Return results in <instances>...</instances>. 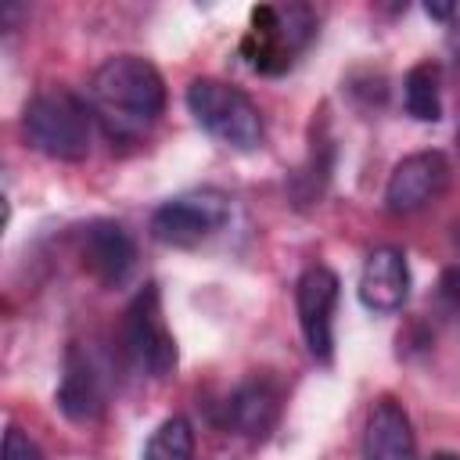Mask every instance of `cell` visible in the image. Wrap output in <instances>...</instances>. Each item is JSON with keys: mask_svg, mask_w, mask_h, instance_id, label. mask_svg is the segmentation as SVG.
I'll use <instances>...</instances> for the list:
<instances>
[{"mask_svg": "<svg viewBox=\"0 0 460 460\" xmlns=\"http://www.w3.org/2000/svg\"><path fill=\"white\" fill-rule=\"evenodd\" d=\"M25 140L58 162H79L90 155V108L68 86L40 90L22 111Z\"/></svg>", "mask_w": 460, "mask_h": 460, "instance_id": "2", "label": "cell"}, {"mask_svg": "<svg viewBox=\"0 0 460 460\" xmlns=\"http://www.w3.org/2000/svg\"><path fill=\"white\" fill-rule=\"evenodd\" d=\"M424 14L428 18H449V14H456V4H424Z\"/></svg>", "mask_w": 460, "mask_h": 460, "instance_id": "17", "label": "cell"}, {"mask_svg": "<svg viewBox=\"0 0 460 460\" xmlns=\"http://www.w3.org/2000/svg\"><path fill=\"white\" fill-rule=\"evenodd\" d=\"M187 108L208 137L234 151H255L262 144L266 129L255 101L223 79H194L187 86Z\"/></svg>", "mask_w": 460, "mask_h": 460, "instance_id": "3", "label": "cell"}, {"mask_svg": "<svg viewBox=\"0 0 460 460\" xmlns=\"http://www.w3.org/2000/svg\"><path fill=\"white\" fill-rule=\"evenodd\" d=\"M79 255H83V266L101 280V284H122L133 270V259H137V248H133V237L122 223H111V219H97L83 230V241H79Z\"/></svg>", "mask_w": 460, "mask_h": 460, "instance_id": "9", "label": "cell"}, {"mask_svg": "<svg viewBox=\"0 0 460 460\" xmlns=\"http://www.w3.org/2000/svg\"><path fill=\"white\" fill-rule=\"evenodd\" d=\"M122 345L129 363L147 377H169L176 367V338L162 313V295L155 284L137 291L122 320Z\"/></svg>", "mask_w": 460, "mask_h": 460, "instance_id": "4", "label": "cell"}, {"mask_svg": "<svg viewBox=\"0 0 460 460\" xmlns=\"http://www.w3.org/2000/svg\"><path fill=\"white\" fill-rule=\"evenodd\" d=\"M438 302L449 313H460V266H449L438 280Z\"/></svg>", "mask_w": 460, "mask_h": 460, "instance_id": "16", "label": "cell"}, {"mask_svg": "<svg viewBox=\"0 0 460 460\" xmlns=\"http://www.w3.org/2000/svg\"><path fill=\"white\" fill-rule=\"evenodd\" d=\"M363 460H417V435L395 399H377L363 428Z\"/></svg>", "mask_w": 460, "mask_h": 460, "instance_id": "10", "label": "cell"}, {"mask_svg": "<svg viewBox=\"0 0 460 460\" xmlns=\"http://www.w3.org/2000/svg\"><path fill=\"white\" fill-rule=\"evenodd\" d=\"M277 413H280V395L262 377L244 381L226 399V428H234L244 438H266L277 424Z\"/></svg>", "mask_w": 460, "mask_h": 460, "instance_id": "12", "label": "cell"}, {"mask_svg": "<svg viewBox=\"0 0 460 460\" xmlns=\"http://www.w3.org/2000/svg\"><path fill=\"white\" fill-rule=\"evenodd\" d=\"M338 273L331 266H309L295 284V309L305 349L313 359L331 363L334 356V305H338Z\"/></svg>", "mask_w": 460, "mask_h": 460, "instance_id": "6", "label": "cell"}, {"mask_svg": "<svg viewBox=\"0 0 460 460\" xmlns=\"http://www.w3.org/2000/svg\"><path fill=\"white\" fill-rule=\"evenodd\" d=\"M140 460H194V431L183 417H169L155 428Z\"/></svg>", "mask_w": 460, "mask_h": 460, "instance_id": "14", "label": "cell"}, {"mask_svg": "<svg viewBox=\"0 0 460 460\" xmlns=\"http://www.w3.org/2000/svg\"><path fill=\"white\" fill-rule=\"evenodd\" d=\"M0 460H43V449L22 431V428H7L4 431V456Z\"/></svg>", "mask_w": 460, "mask_h": 460, "instance_id": "15", "label": "cell"}, {"mask_svg": "<svg viewBox=\"0 0 460 460\" xmlns=\"http://www.w3.org/2000/svg\"><path fill=\"white\" fill-rule=\"evenodd\" d=\"M230 219V201L219 190H190L162 201L151 216V237L169 248H194Z\"/></svg>", "mask_w": 460, "mask_h": 460, "instance_id": "5", "label": "cell"}, {"mask_svg": "<svg viewBox=\"0 0 460 460\" xmlns=\"http://www.w3.org/2000/svg\"><path fill=\"white\" fill-rule=\"evenodd\" d=\"M453 244H456V248H460V223H456V226H453Z\"/></svg>", "mask_w": 460, "mask_h": 460, "instance_id": "19", "label": "cell"}, {"mask_svg": "<svg viewBox=\"0 0 460 460\" xmlns=\"http://www.w3.org/2000/svg\"><path fill=\"white\" fill-rule=\"evenodd\" d=\"M431 460H460V456H456V453H435Z\"/></svg>", "mask_w": 460, "mask_h": 460, "instance_id": "18", "label": "cell"}, {"mask_svg": "<svg viewBox=\"0 0 460 460\" xmlns=\"http://www.w3.org/2000/svg\"><path fill=\"white\" fill-rule=\"evenodd\" d=\"M410 298V266L406 255L392 244H381L367 255L359 273V302L370 313H395Z\"/></svg>", "mask_w": 460, "mask_h": 460, "instance_id": "8", "label": "cell"}, {"mask_svg": "<svg viewBox=\"0 0 460 460\" xmlns=\"http://www.w3.org/2000/svg\"><path fill=\"white\" fill-rule=\"evenodd\" d=\"M90 104L111 137H137L165 111V79L147 58L115 54L93 72Z\"/></svg>", "mask_w": 460, "mask_h": 460, "instance_id": "1", "label": "cell"}, {"mask_svg": "<svg viewBox=\"0 0 460 460\" xmlns=\"http://www.w3.org/2000/svg\"><path fill=\"white\" fill-rule=\"evenodd\" d=\"M456 144H460V126H456Z\"/></svg>", "mask_w": 460, "mask_h": 460, "instance_id": "20", "label": "cell"}, {"mask_svg": "<svg viewBox=\"0 0 460 460\" xmlns=\"http://www.w3.org/2000/svg\"><path fill=\"white\" fill-rule=\"evenodd\" d=\"M402 104L417 122H438L442 119V97H438V68L431 61H420L402 79Z\"/></svg>", "mask_w": 460, "mask_h": 460, "instance_id": "13", "label": "cell"}, {"mask_svg": "<svg viewBox=\"0 0 460 460\" xmlns=\"http://www.w3.org/2000/svg\"><path fill=\"white\" fill-rule=\"evenodd\" d=\"M449 183V162L442 151H417V155H406L392 176H388V187H385V205L388 212L395 216H406V212H417L424 205H431Z\"/></svg>", "mask_w": 460, "mask_h": 460, "instance_id": "7", "label": "cell"}, {"mask_svg": "<svg viewBox=\"0 0 460 460\" xmlns=\"http://www.w3.org/2000/svg\"><path fill=\"white\" fill-rule=\"evenodd\" d=\"M58 406L68 420H93L104 410V381L90 352L72 345L65 352V374L58 385Z\"/></svg>", "mask_w": 460, "mask_h": 460, "instance_id": "11", "label": "cell"}]
</instances>
